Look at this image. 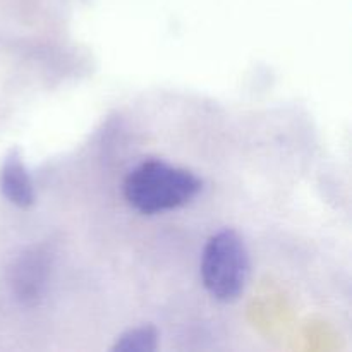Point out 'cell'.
I'll return each instance as SVG.
<instances>
[{
  "mask_svg": "<svg viewBox=\"0 0 352 352\" xmlns=\"http://www.w3.org/2000/svg\"><path fill=\"white\" fill-rule=\"evenodd\" d=\"M0 191L3 198L19 208H30L34 203V186L24 165L19 150H10L0 167Z\"/></svg>",
  "mask_w": 352,
  "mask_h": 352,
  "instance_id": "277c9868",
  "label": "cell"
},
{
  "mask_svg": "<svg viewBox=\"0 0 352 352\" xmlns=\"http://www.w3.org/2000/svg\"><path fill=\"white\" fill-rule=\"evenodd\" d=\"M250 256L243 237L232 229L206 241L201 254V280L208 294L222 302L236 301L246 287Z\"/></svg>",
  "mask_w": 352,
  "mask_h": 352,
  "instance_id": "7a4b0ae2",
  "label": "cell"
},
{
  "mask_svg": "<svg viewBox=\"0 0 352 352\" xmlns=\"http://www.w3.org/2000/svg\"><path fill=\"white\" fill-rule=\"evenodd\" d=\"M203 182L186 168L164 160H146L129 172L124 182L127 203L143 215L168 212L191 203Z\"/></svg>",
  "mask_w": 352,
  "mask_h": 352,
  "instance_id": "6da1fadb",
  "label": "cell"
},
{
  "mask_svg": "<svg viewBox=\"0 0 352 352\" xmlns=\"http://www.w3.org/2000/svg\"><path fill=\"white\" fill-rule=\"evenodd\" d=\"M158 349V332L153 325L131 329L117 337L113 352H153Z\"/></svg>",
  "mask_w": 352,
  "mask_h": 352,
  "instance_id": "5b68a950",
  "label": "cell"
},
{
  "mask_svg": "<svg viewBox=\"0 0 352 352\" xmlns=\"http://www.w3.org/2000/svg\"><path fill=\"white\" fill-rule=\"evenodd\" d=\"M48 274V254L40 248L26 251L12 268V285L17 298L24 302H36L45 289Z\"/></svg>",
  "mask_w": 352,
  "mask_h": 352,
  "instance_id": "3957f363",
  "label": "cell"
}]
</instances>
